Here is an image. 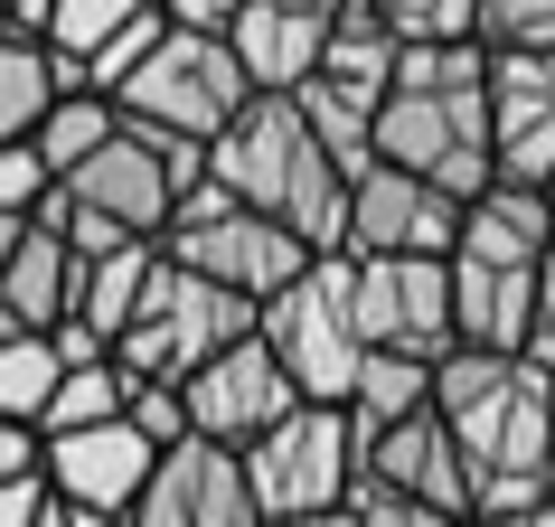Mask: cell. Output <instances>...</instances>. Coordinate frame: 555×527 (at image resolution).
I'll return each mask as SVG.
<instances>
[{"label":"cell","instance_id":"1","mask_svg":"<svg viewBox=\"0 0 555 527\" xmlns=\"http://www.w3.org/2000/svg\"><path fill=\"white\" fill-rule=\"evenodd\" d=\"M434 414L462 462V509H527L546 499V368L518 349H442Z\"/></svg>","mask_w":555,"mask_h":527},{"label":"cell","instance_id":"2","mask_svg":"<svg viewBox=\"0 0 555 527\" xmlns=\"http://www.w3.org/2000/svg\"><path fill=\"white\" fill-rule=\"evenodd\" d=\"M480 38H452V48H396V76L377 94V123H367V160H396V170L434 179L452 198L490 189V104H480Z\"/></svg>","mask_w":555,"mask_h":527},{"label":"cell","instance_id":"3","mask_svg":"<svg viewBox=\"0 0 555 527\" xmlns=\"http://www.w3.org/2000/svg\"><path fill=\"white\" fill-rule=\"evenodd\" d=\"M207 179L235 207H255L273 227H293L311 255H339V207H349V170L321 151V132L293 114V94H245L217 142H207Z\"/></svg>","mask_w":555,"mask_h":527},{"label":"cell","instance_id":"4","mask_svg":"<svg viewBox=\"0 0 555 527\" xmlns=\"http://www.w3.org/2000/svg\"><path fill=\"white\" fill-rule=\"evenodd\" d=\"M546 198L537 189H470L462 227L442 245V293H452V349H518L527 293H537V255H546Z\"/></svg>","mask_w":555,"mask_h":527},{"label":"cell","instance_id":"5","mask_svg":"<svg viewBox=\"0 0 555 527\" xmlns=\"http://www.w3.org/2000/svg\"><path fill=\"white\" fill-rule=\"evenodd\" d=\"M245 330H255V301L245 293L207 283V273H189V264H170V255H151L142 301H132V321L114 330V368L122 377L179 386L198 358H217L227 339H245Z\"/></svg>","mask_w":555,"mask_h":527},{"label":"cell","instance_id":"6","mask_svg":"<svg viewBox=\"0 0 555 527\" xmlns=\"http://www.w3.org/2000/svg\"><path fill=\"white\" fill-rule=\"evenodd\" d=\"M255 339L273 349V368L293 377V396L311 406H349L358 386V321H349V255H311L283 293L255 301Z\"/></svg>","mask_w":555,"mask_h":527},{"label":"cell","instance_id":"7","mask_svg":"<svg viewBox=\"0 0 555 527\" xmlns=\"http://www.w3.org/2000/svg\"><path fill=\"white\" fill-rule=\"evenodd\" d=\"M245 76H235L227 38L217 29H160L142 48V66L122 76L104 104H114L132 132H170V142H217V123L245 104Z\"/></svg>","mask_w":555,"mask_h":527},{"label":"cell","instance_id":"8","mask_svg":"<svg viewBox=\"0 0 555 527\" xmlns=\"http://www.w3.org/2000/svg\"><path fill=\"white\" fill-rule=\"evenodd\" d=\"M160 255L189 264V273H207V283H227V293L263 301L283 293L301 264H311V245H301L293 227H273V217H255V207H235L217 179H198V189H179L170 217H160Z\"/></svg>","mask_w":555,"mask_h":527},{"label":"cell","instance_id":"9","mask_svg":"<svg viewBox=\"0 0 555 527\" xmlns=\"http://www.w3.org/2000/svg\"><path fill=\"white\" fill-rule=\"evenodd\" d=\"M235 462H245V499H255V518H311V509H339L358 480V424L349 406H283L263 424L255 442H235Z\"/></svg>","mask_w":555,"mask_h":527},{"label":"cell","instance_id":"10","mask_svg":"<svg viewBox=\"0 0 555 527\" xmlns=\"http://www.w3.org/2000/svg\"><path fill=\"white\" fill-rule=\"evenodd\" d=\"M198 179H207V142L132 132V123L114 114V132L57 179V198H76L86 217H104V227H122V235H160L170 198H179V189H198Z\"/></svg>","mask_w":555,"mask_h":527},{"label":"cell","instance_id":"11","mask_svg":"<svg viewBox=\"0 0 555 527\" xmlns=\"http://www.w3.org/2000/svg\"><path fill=\"white\" fill-rule=\"evenodd\" d=\"M386 76H396V38H386V20L367 10V0H349V10L330 20L311 76L293 86V114L321 132V151L339 160V170H358V160H367V123H377Z\"/></svg>","mask_w":555,"mask_h":527},{"label":"cell","instance_id":"12","mask_svg":"<svg viewBox=\"0 0 555 527\" xmlns=\"http://www.w3.org/2000/svg\"><path fill=\"white\" fill-rule=\"evenodd\" d=\"M349 321H358V349L424 358V368H434V358L452 349L442 264L434 255H349Z\"/></svg>","mask_w":555,"mask_h":527},{"label":"cell","instance_id":"13","mask_svg":"<svg viewBox=\"0 0 555 527\" xmlns=\"http://www.w3.org/2000/svg\"><path fill=\"white\" fill-rule=\"evenodd\" d=\"M462 227V198L434 179L396 170V160H358L349 170V207H339V255H434Z\"/></svg>","mask_w":555,"mask_h":527},{"label":"cell","instance_id":"14","mask_svg":"<svg viewBox=\"0 0 555 527\" xmlns=\"http://www.w3.org/2000/svg\"><path fill=\"white\" fill-rule=\"evenodd\" d=\"M480 104H490V179L537 189L555 170V48H490Z\"/></svg>","mask_w":555,"mask_h":527},{"label":"cell","instance_id":"15","mask_svg":"<svg viewBox=\"0 0 555 527\" xmlns=\"http://www.w3.org/2000/svg\"><path fill=\"white\" fill-rule=\"evenodd\" d=\"M122 527H255V499H245V462L207 434H179L151 452L142 490L122 509Z\"/></svg>","mask_w":555,"mask_h":527},{"label":"cell","instance_id":"16","mask_svg":"<svg viewBox=\"0 0 555 527\" xmlns=\"http://www.w3.org/2000/svg\"><path fill=\"white\" fill-rule=\"evenodd\" d=\"M283 406H301V396H293V377L273 368V349H263L255 330L227 339L217 358H198V368L179 377V414H189V434L227 442V452H235V442H255Z\"/></svg>","mask_w":555,"mask_h":527},{"label":"cell","instance_id":"17","mask_svg":"<svg viewBox=\"0 0 555 527\" xmlns=\"http://www.w3.org/2000/svg\"><path fill=\"white\" fill-rule=\"evenodd\" d=\"M142 471H151V442L132 434L122 414L38 434V480H48V499H66V509H104V518H122L132 490H142Z\"/></svg>","mask_w":555,"mask_h":527},{"label":"cell","instance_id":"18","mask_svg":"<svg viewBox=\"0 0 555 527\" xmlns=\"http://www.w3.org/2000/svg\"><path fill=\"white\" fill-rule=\"evenodd\" d=\"M358 480H377V490H396V499H424L442 518H470L462 509V462H452V434H442L434 396L358 434Z\"/></svg>","mask_w":555,"mask_h":527},{"label":"cell","instance_id":"19","mask_svg":"<svg viewBox=\"0 0 555 527\" xmlns=\"http://www.w3.org/2000/svg\"><path fill=\"white\" fill-rule=\"evenodd\" d=\"M217 38H227L235 76H245L255 94H293L301 76H311V57H321L330 20H311V10H283V0H235Z\"/></svg>","mask_w":555,"mask_h":527},{"label":"cell","instance_id":"20","mask_svg":"<svg viewBox=\"0 0 555 527\" xmlns=\"http://www.w3.org/2000/svg\"><path fill=\"white\" fill-rule=\"evenodd\" d=\"M66 293H76V255H66V235L48 227V217H29L20 245H10V264H0V311L20 330H57Z\"/></svg>","mask_w":555,"mask_h":527},{"label":"cell","instance_id":"21","mask_svg":"<svg viewBox=\"0 0 555 527\" xmlns=\"http://www.w3.org/2000/svg\"><path fill=\"white\" fill-rule=\"evenodd\" d=\"M151 255H160V235H122V245H104V255L76 264V293H66V321L86 330L94 349H114V330L132 321V301H142V273Z\"/></svg>","mask_w":555,"mask_h":527},{"label":"cell","instance_id":"22","mask_svg":"<svg viewBox=\"0 0 555 527\" xmlns=\"http://www.w3.org/2000/svg\"><path fill=\"white\" fill-rule=\"evenodd\" d=\"M48 104H57V57L38 38L0 29V142H29Z\"/></svg>","mask_w":555,"mask_h":527},{"label":"cell","instance_id":"23","mask_svg":"<svg viewBox=\"0 0 555 527\" xmlns=\"http://www.w3.org/2000/svg\"><path fill=\"white\" fill-rule=\"evenodd\" d=\"M104 132H114V104H104V94H86V86H57V104L38 114L29 151H38V170H48V179H66L94 142H104Z\"/></svg>","mask_w":555,"mask_h":527},{"label":"cell","instance_id":"24","mask_svg":"<svg viewBox=\"0 0 555 527\" xmlns=\"http://www.w3.org/2000/svg\"><path fill=\"white\" fill-rule=\"evenodd\" d=\"M66 377V358L48 330H0V414L10 424H38V406H48V386Z\"/></svg>","mask_w":555,"mask_h":527},{"label":"cell","instance_id":"25","mask_svg":"<svg viewBox=\"0 0 555 527\" xmlns=\"http://www.w3.org/2000/svg\"><path fill=\"white\" fill-rule=\"evenodd\" d=\"M151 0H48L38 10V48L57 57V86H66V66L86 57V48H104V38L122 29V20H142Z\"/></svg>","mask_w":555,"mask_h":527},{"label":"cell","instance_id":"26","mask_svg":"<svg viewBox=\"0 0 555 527\" xmlns=\"http://www.w3.org/2000/svg\"><path fill=\"white\" fill-rule=\"evenodd\" d=\"M424 396H434V368H424V358H386V349H367V358H358V386H349V424L367 434V424H386V414L424 406Z\"/></svg>","mask_w":555,"mask_h":527},{"label":"cell","instance_id":"27","mask_svg":"<svg viewBox=\"0 0 555 527\" xmlns=\"http://www.w3.org/2000/svg\"><path fill=\"white\" fill-rule=\"evenodd\" d=\"M122 368H114V349L104 358H86V368H66L57 386H48V406H38V434H66V424H104V414H122Z\"/></svg>","mask_w":555,"mask_h":527},{"label":"cell","instance_id":"28","mask_svg":"<svg viewBox=\"0 0 555 527\" xmlns=\"http://www.w3.org/2000/svg\"><path fill=\"white\" fill-rule=\"evenodd\" d=\"M386 20L396 48H452V38H480V0H367Z\"/></svg>","mask_w":555,"mask_h":527},{"label":"cell","instance_id":"29","mask_svg":"<svg viewBox=\"0 0 555 527\" xmlns=\"http://www.w3.org/2000/svg\"><path fill=\"white\" fill-rule=\"evenodd\" d=\"M480 48H555V0H480Z\"/></svg>","mask_w":555,"mask_h":527},{"label":"cell","instance_id":"30","mask_svg":"<svg viewBox=\"0 0 555 527\" xmlns=\"http://www.w3.org/2000/svg\"><path fill=\"white\" fill-rule=\"evenodd\" d=\"M122 424H132V434L151 442V452H160V442H179V434H189V414H179V386L132 377V386H122Z\"/></svg>","mask_w":555,"mask_h":527},{"label":"cell","instance_id":"31","mask_svg":"<svg viewBox=\"0 0 555 527\" xmlns=\"http://www.w3.org/2000/svg\"><path fill=\"white\" fill-rule=\"evenodd\" d=\"M358 527H462V518H442V509H424V499H396L377 490V480H349V499H339Z\"/></svg>","mask_w":555,"mask_h":527},{"label":"cell","instance_id":"32","mask_svg":"<svg viewBox=\"0 0 555 527\" xmlns=\"http://www.w3.org/2000/svg\"><path fill=\"white\" fill-rule=\"evenodd\" d=\"M518 358H537L555 377V227H546V255H537V293H527V330H518Z\"/></svg>","mask_w":555,"mask_h":527},{"label":"cell","instance_id":"33","mask_svg":"<svg viewBox=\"0 0 555 527\" xmlns=\"http://www.w3.org/2000/svg\"><path fill=\"white\" fill-rule=\"evenodd\" d=\"M57 179L38 170L29 142H0V217H38V198H48Z\"/></svg>","mask_w":555,"mask_h":527},{"label":"cell","instance_id":"34","mask_svg":"<svg viewBox=\"0 0 555 527\" xmlns=\"http://www.w3.org/2000/svg\"><path fill=\"white\" fill-rule=\"evenodd\" d=\"M38 509H48V480H38V471H20V480H0V527H29Z\"/></svg>","mask_w":555,"mask_h":527},{"label":"cell","instance_id":"35","mask_svg":"<svg viewBox=\"0 0 555 527\" xmlns=\"http://www.w3.org/2000/svg\"><path fill=\"white\" fill-rule=\"evenodd\" d=\"M20 471H38V424H10L0 414V480H20Z\"/></svg>","mask_w":555,"mask_h":527},{"label":"cell","instance_id":"36","mask_svg":"<svg viewBox=\"0 0 555 527\" xmlns=\"http://www.w3.org/2000/svg\"><path fill=\"white\" fill-rule=\"evenodd\" d=\"M151 10H160L170 29H227V10H235V0H151Z\"/></svg>","mask_w":555,"mask_h":527},{"label":"cell","instance_id":"37","mask_svg":"<svg viewBox=\"0 0 555 527\" xmlns=\"http://www.w3.org/2000/svg\"><path fill=\"white\" fill-rule=\"evenodd\" d=\"M462 527H555V499H527V509H490V518H462Z\"/></svg>","mask_w":555,"mask_h":527},{"label":"cell","instance_id":"38","mask_svg":"<svg viewBox=\"0 0 555 527\" xmlns=\"http://www.w3.org/2000/svg\"><path fill=\"white\" fill-rule=\"evenodd\" d=\"M255 527H358L349 509H311V518H255Z\"/></svg>","mask_w":555,"mask_h":527},{"label":"cell","instance_id":"39","mask_svg":"<svg viewBox=\"0 0 555 527\" xmlns=\"http://www.w3.org/2000/svg\"><path fill=\"white\" fill-rule=\"evenodd\" d=\"M546 499H555V377H546Z\"/></svg>","mask_w":555,"mask_h":527},{"label":"cell","instance_id":"40","mask_svg":"<svg viewBox=\"0 0 555 527\" xmlns=\"http://www.w3.org/2000/svg\"><path fill=\"white\" fill-rule=\"evenodd\" d=\"M66 509V499H57ZM66 527H122V518H104V509H66Z\"/></svg>","mask_w":555,"mask_h":527},{"label":"cell","instance_id":"41","mask_svg":"<svg viewBox=\"0 0 555 527\" xmlns=\"http://www.w3.org/2000/svg\"><path fill=\"white\" fill-rule=\"evenodd\" d=\"M283 10H311V20H339L349 0H283Z\"/></svg>","mask_w":555,"mask_h":527},{"label":"cell","instance_id":"42","mask_svg":"<svg viewBox=\"0 0 555 527\" xmlns=\"http://www.w3.org/2000/svg\"><path fill=\"white\" fill-rule=\"evenodd\" d=\"M20 227H29V217H0V264H10V245H20Z\"/></svg>","mask_w":555,"mask_h":527},{"label":"cell","instance_id":"43","mask_svg":"<svg viewBox=\"0 0 555 527\" xmlns=\"http://www.w3.org/2000/svg\"><path fill=\"white\" fill-rule=\"evenodd\" d=\"M29 527H66V509H57V499H48V509H38V518Z\"/></svg>","mask_w":555,"mask_h":527},{"label":"cell","instance_id":"44","mask_svg":"<svg viewBox=\"0 0 555 527\" xmlns=\"http://www.w3.org/2000/svg\"><path fill=\"white\" fill-rule=\"evenodd\" d=\"M537 198H546V217H555V170H546V179H537Z\"/></svg>","mask_w":555,"mask_h":527},{"label":"cell","instance_id":"45","mask_svg":"<svg viewBox=\"0 0 555 527\" xmlns=\"http://www.w3.org/2000/svg\"><path fill=\"white\" fill-rule=\"evenodd\" d=\"M0 10H10V0H0Z\"/></svg>","mask_w":555,"mask_h":527}]
</instances>
